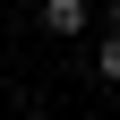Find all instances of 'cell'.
Wrapping results in <instances>:
<instances>
[{
    "instance_id": "3957f363",
    "label": "cell",
    "mask_w": 120,
    "mask_h": 120,
    "mask_svg": "<svg viewBox=\"0 0 120 120\" xmlns=\"http://www.w3.org/2000/svg\"><path fill=\"white\" fill-rule=\"evenodd\" d=\"M112 26H120V0H112Z\"/></svg>"
},
{
    "instance_id": "6da1fadb",
    "label": "cell",
    "mask_w": 120,
    "mask_h": 120,
    "mask_svg": "<svg viewBox=\"0 0 120 120\" xmlns=\"http://www.w3.org/2000/svg\"><path fill=\"white\" fill-rule=\"evenodd\" d=\"M86 17H94L86 0H43V26L52 34H86Z\"/></svg>"
},
{
    "instance_id": "7a4b0ae2",
    "label": "cell",
    "mask_w": 120,
    "mask_h": 120,
    "mask_svg": "<svg viewBox=\"0 0 120 120\" xmlns=\"http://www.w3.org/2000/svg\"><path fill=\"white\" fill-rule=\"evenodd\" d=\"M94 77H103V86H120V26L94 43Z\"/></svg>"
}]
</instances>
